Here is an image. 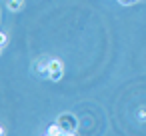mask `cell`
I'll use <instances>...</instances> for the list:
<instances>
[{
    "label": "cell",
    "mask_w": 146,
    "mask_h": 136,
    "mask_svg": "<svg viewBox=\"0 0 146 136\" xmlns=\"http://www.w3.org/2000/svg\"><path fill=\"white\" fill-rule=\"evenodd\" d=\"M62 72H64L62 60H58V58L48 60V78H50L52 82H58V80L62 78Z\"/></svg>",
    "instance_id": "cell-1"
},
{
    "label": "cell",
    "mask_w": 146,
    "mask_h": 136,
    "mask_svg": "<svg viewBox=\"0 0 146 136\" xmlns=\"http://www.w3.org/2000/svg\"><path fill=\"white\" fill-rule=\"evenodd\" d=\"M6 6H8V10L18 12V10L22 8V0H6Z\"/></svg>",
    "instance_id": "cell-2"
},
{
    "label": "cell",
    "mask_w": 146,
    "mask_h": 136,
    "mask_svg": "<svg viewBox=\"0 0 146 136\" xmlns=\"http://www.w3.org/2000/svg\"><path fill=\"white\" fill-rule=\"evenodd\" d=\"M0 42H2V44H0V48L4 50V48H6V44H8V38H6V34H4V32L0 34Z\"/></svg>",
    "instance_id": "cell-3"
},
{
    "label": "cell",
    "mask_w": 146,
    "mask_h": 136,
    "mask_svg": "<svg viewBox=\"0 0 146 136\" xmlns=\"http://www.w3.org/2000/svg\"><path fill=\"white\" fill-rule=\"evenodd\" d=\"M118 2H120V4H132L134 0H118Z\"/></svg>",
    "instance_id": "cell-4"
},
{
    "label": "cell",
    "mask_w": 146,
    "mask_h": 136,
    "mask_svg": "<svg viewBox=\"0 0 146 136\" xmlns=\"http://www.w3.org/2000/svg\"><path fill=\"white\" fill-rule=\"evenodd\" d=\"M62 136H76V134H74V132H64Z\"/></svg>",
    "instance_id": "cell-5"
},
{
    "label": "cell",
    "mask_w": 146,
    "mask_h": 136,
    "mask_svg": "<svg viewBox=\"0 0 146 136\" xmlns=\"http://www.w3.org/2000/svg\"><path fill=\"white\" fill-rule=\"evenodd\" d=\"M44 136H50V134H48V132H46V134H44Z\"/></svg>",
    "instance_id": "cell-6"
}]
</instances>
